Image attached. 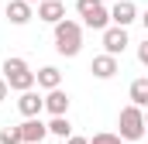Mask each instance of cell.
<instances>
[{
  "label": "cell",
  "mask_w": 148,
  "mask_h": 144,
  "mask_svg": "<svg viewBox=\"0 0 148 144\" xmlns=\"http://www.w3.org/2000/svg\"><path fill=\"white\" fill-rule=\"evenodd\" d=\"M3 82H7L10 89H17V93H28V89L38 86L31 65H28L24 58H17V55H7V58H3Z\"/></svg>",
  "instance_id": "1"
},
{
  "label": "cell",
  "mask_w": 148,
  "mask_h": 144,
  "mask_svg": "<svg viewBox=\"0 0 148 144\" xmlns=\"http://www.w3.org/2000/svg\"><path fill=\"white\" fill-rule=\"evenodd\" d=\"M55 52L59 55H66V58H73L83 52V24L79 21H59L55 24Z\"/></svg>",
  "instance_id": "2"
},
{
  "label": "cell",
  "mask_w": 148,
  "mask_h": 144,
  "mask_svg": "<svg viewBox=\"0 0 148 144\" xmlns=\"http://www.w3.org/2000/svg\"><path fill=\"white\" fill-rule=\"evenodd\" d=\"M117 127H121V130H117L121 141H141V137L148 134V127H145V110L134 107V103L124 107V110H121V117H117Z\"/></svg>",
  "instance_id": "3"
},
{
  "label": "cell",
  "mask_w": 148,
  "mask_h": 144,
  "mask_svg": "<svg viewBox=\"0 0 148 144\" xmlns=\"http://www.w3.org/2000/svg\"><path fill=\"white\" fill-rule=\"evenodd\" d=\"M76 10H79L86 28H93V31H107L110 28V10L103 7V0H76Z\"/></svg>",
  "instance_id": "4"
},
{
  "label": "cell",
  "mask_w": 148,
  "mask_h": 144,
  "mask_svg": "<svg viewBox=\"0 0 148 144\" xmlns=\"http://www.w3.org/2000/svg\"><path fill=\"white\" fill-rule=\"evenodd\" d=\"M127 45H131L127 28H114V24H110V28L103 31V55H114V58H117V55H124Z\"/></svg>",
  "instance_id": "5"
},
{
  "label": "cell",
  "mask_w": 148,
  "mask_h": 144,
  "mask_svg": "<svg viewBox=\"0 0 148 144\" xmlns=\"http://www.w3.org/2000/svg\"><path fill=\"white\" fill-rule=\"evenodd\" d=\"M138 21V7L131 3V0H117L110 7V24L114 28H127V24H134Z\"/></svg>",
  "instance_id": "6"
},
{
  "label": "cell",
  "mask_w": 148,
  "mask_h": 144,
  "mask_svg": "<svg viewBox=\"0 0 148 144\" xmlns=\"http://www.w3.org/2000/svg\"><path fill=\"white\" fill-rule=\"evenodd\" d=\"M3 14H7V21H10V24H17V28H24V24L35 17V10H31V3H28V0H7Z\"/></svg>",
  "instance_id": "7"
},
{
  "label": "cell",
  "mask_w": 148,
  "mask_h": 144,
  "mask_svg": "<svg viewBox=\"0 0 148 144\" xmlns=\"http://www.w3.org/2000/svg\"><path fill=\"white\" fill-rule=\"evenodd\" d=\"M21 127V137H24V144H45V137H48V124H41V117H35V120H24V124H17Z\"/></svg>",
  "instance_id": "8"
},
{
  "label": "cell",
  "mask_w": 148,
  "mask_h": 144,
  "mask_svg": "<svg viewBox=\"0 0 148 144\" xmlns=\"http://www.w3.org/2000/svg\"><path fill=\"white\" fill-rule=\"evenodd\" d=\"M38 21H45V24H59V21H66V3L62 0H45V3H38Z\"/></svg>",
  "instance_id": "9"
},
{
  "label": "cell",
  "mask_w": 148,
  "mask_h": 144,
  "mask_svg": "<svg viewBox=\"0 0 148 144\" xmlns=\"http://www.w3.org/2000/svg\"><path fill=\"white\" fill-rule=\"evenodd\" d=\"M17 110L24 113V120H35L38 113L45 110V96H38L35 89H28V93H21V100H17Z\"/></svg>",
  "instance_id": "10"
},
{
  "label": "cell",
  "mask_w": 148,
  "mask_h": 144,
  "mask_svg": "<svg viewBox=\"0 0 148 144\" xmlns=\"http://www.w3.org/2000/svg\"><path fill=\"white\" fill-rule=\"evenodd\" d=\"M90 72H93L97 79H114V75L121 72V62H117L114 55H97V58L90 62Z\"/></svg>",
  "instance_id": "11"
},
{
  "label": "cell",
  "mask_w": 148,
  "mask_h": 144,
  "mask_svg": "<svg viewBox=\"0 0 148 144\" xmlns=\"http://www.w3.org/2000/svg\"><path fill=\"white\" fill-rule=\"evenodd\" d=\"M69 103H73V100H69L66 89H52V93L45 96V110H48L52 117H66V113H69Z\"/></svg>",
  "instance_id": "12"
},
{
  "label": "cell",
  "mask_w": 148,
  "mask_h": 144,
  "mask_svg": "<svg viewBox=\"0 0 148 144\" xmlns=\"http://www.w3.org/2000/svg\"><path fill=\"white\" fill-rule=\"evenodd\" d=\"M35 79H38V86L48 89V93H52V89H62V72L55 69V65H41V69L35 72Z\"/></svg>",
  "instance_id": "13"
},
{
  "label": "cell",
  "mask_w": 148,
  "mask_h": 144,
  "mask_svg": "<svg viewBox=\"0 0 148 144\" xmlns=\"http://www.w3.org/2000/svg\"><path fill=\"white\" fill-rule=\"evenodd\" d=\"M127 96H131V103H134V107L148 110V75H141V79H134V82H131Z\"/></svg>",
  "instance_id": "14"
},
{
  "label": "cell",
  "mask_w": 148,
  "mask_h": 144,
  "mask_svg": "<svg viewBox=\"0 0 148 144\" xmlns=\"http://www.w3.org/2000/svg\"><path fill=\"white\" fill-rule=\"evenodd\" d=\"M48 134H55V137L69 141V137H73V124H69V117H52V124H48Z\"/></svg>",
  "instance_id": "15"
},
{
  "label": "cell",
  "mask_w": 148,
  "mask_h": 144,
  "mask_svg": "<svg viewBox=\"0 0 148 144\" xmlns=\"http://www.w3.org/2000/svg\"><path fill=\"white\" fill-rule=\"evenodd\" d=\"M0 144H24V137H21V127H0Z\"/></svg>",
  "instance_id": "16"
},
{
  "label": "cell",
  "mask_w": 148,
  "mask_h": 144,
  "mask_svg": "<svg viewBox=\"0 0 148 144\" xmlns=\"http://www.w3.org/2000/svg\"><path fill=\"white\" fill-rule=\"evenodd\" d=\"M90 144H124L121 141V134H110V130H100V134H93Z\"/></svg>",
  "instance_id": "17"
},
{
  "label": "cell",
  "mask_w": 148,
  "mask_h": 144,
  "mask_svg": "<svg viewBox=\"0 0 148 144\" xmlns=\"http://www.w3.org/2000/svg\"><path fill=\"white\" fill-rule=\"evenodd\" d=\"M138 62H141V65H148V35H145V41L138 45Z\"/></svg>",
  "instance_id": "18"
},
{
  "label": "cell",
  "mask_w": 148,
  "mask_h": 144,
  "mask_svg": "<svg viewBox=\"0 0 148 144\" xmlns=\"http://www.w3.org/2000/svg\"><path fill=\"white\" fill-rule=\"evenodd\" d=\"M66 144H90V137H79V134H73V137H69Z\"/></svg>",
  "instance_id": "19"
},
{
  "label": "cell",
  "mask_w": 148,
  "mask_h": 144,
  "mask_svg": "<svg viewBox=\"0 0 148 144\" xmlns=\"http://www.w3.org/2000/svg\"><path fill=\"white\" fill-rule=\"evenodd\" d=\"M7 89H10V86H7V82H3V75H0V103L7 100Z\"/></svg>",
  "instance_id": "20"
},
{
  "label": "cell",
  "mask_w": 148,
  "mask_h": 144,
  "mask_svg": "<svg viewBox=\"0 0 148 144\" xmlns=\"http://www.w3.org/2000/svg\"><path fill=\"white\" fill-rule=\"evenodd\" d=\"M141 24H145V31H148V10H145V17H141Z\"/></svg>",
  "instance_id": "21"
},
{
  "label": "cell",
  "mask_w": 148,
  "mask_h": 144,
  "mask_svg": "<svg viewBox=\"0 0 148 144\" xmlns=\"http://www.w3.org/2000/svg\"><path fill=\"white\" fill-rule=\"evenodd\" d=\"M28 3H45V0H28Z\"/></svg>",
  "instance_id": "22"
},
{
  "label": "cell",
  "mask_w": 148,
  "mask_h": 144,
  "mask_svg": "<svg viewBox=\"0 0 148 144\" xmlns=\"http://www.w3.org/2000/svg\"><path fill=\"white\" fill-rule=\"evenodd\" d=\"M145 127H148V110H145Z\"/></svg>",
  "instance_id": "23"
}]
</instances>
